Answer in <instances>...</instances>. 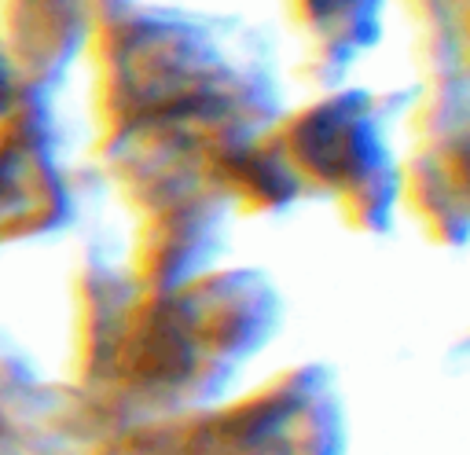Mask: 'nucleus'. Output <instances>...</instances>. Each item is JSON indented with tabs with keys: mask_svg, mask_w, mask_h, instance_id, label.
I'll use <instances>...</instances> for the list:
<instances>
[]
</instances>
